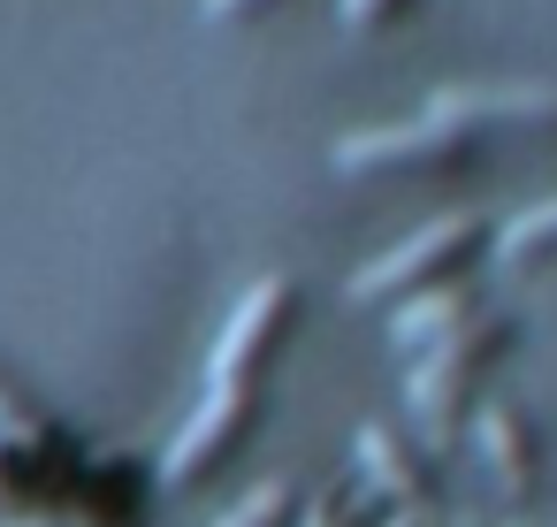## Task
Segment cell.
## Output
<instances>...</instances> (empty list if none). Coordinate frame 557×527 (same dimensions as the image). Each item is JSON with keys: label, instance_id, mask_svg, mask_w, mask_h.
Instances as JSON below:
<instances>
[{"label": "cell", "instance_id": "cell-6", "mask_svg": "<svg viewBox=\"0 0 557 527\" xmlns=\"http://www.w3.org/2000/svg\"><path fill=\"white\" fill-rule=\"evenodd\" d=\"M473 451H481V466H488V489H496V497H511V504H527V497H534V428H527V413H519V405L488 397V405L473 413Z\"/></svg>", "mask_w": 557, "mask_h": 527}, {"label": "cell", "instance_id": "cell-3", "mask_svg": "<svg viewBox=\"0 0 557 527\" xmlns=\"http://www.w3.org/2000/svg\"><path fill=\"white\" fill-rule=\"evenodd\" d=\"M481 237H488L481 215H428L420 230H405L389 253H374V260L351 275V298L367 306V298H412V291H428V283H450V275L466 268V253H481Z\"/></svg>", "mask_w": 557, "mask_h": 527}, {"label": "cell", "instance_id": "cell-17", "mask_svg": "<svg viewBox=\"0 0 557 527\" xmlns=\"http://www.w3.org/2000/svg\"><path fill=\"white\" fill-rule=\"evenodd\" d=\"M458 527H473V519H458Z\"/></svg>", "mask_w": 557, "mask_h": 527}, {"label": "cell", "instance_id": "cell-9", "mask_svg": "<svg viewBox=\"0 0 557 527\" xmlns=\"http://www.w3.org/2000/svg\"><path fill=\"white\" fill-rule=\"evenodd\" d=\"M549 245H557V199H534L527 215H511L496 230V268H519V260H534Z\"/></svg>", "mask_w": 557, "mask_h": 527}, {"label": "cell", "instance_id": "cell-10", "mask_svg": "<svg viewBox=\"0 0 557 527\" xmlns=\"http://www.w3.org/2000/svg\"><path fill=\"white\" fill-rule=\"evenodd\" d=\"M290 519V481H260L252 497H237L214 527H283Z\"/></svg>", "mask_w": 557, "mask_h": 527}, {"label": "cell", "instance_id": "cell-8", "mask_svg": "<svg viewBox=\"0 0 557 527\" xmlns=\"http://www.w3.org/2000/svg\"><path fill=\"white\" fill-rule=\"evenodd\" d=\"M359 474H367V489H382L397 512H428V474L412 466V451L389 436V428H359Z\"/></svg>", "mask_w": 557, "mask_h": 527}, {"label": "cell", "instance_id": "cell-7", "mask_svg": "<svg viewBox=\"0 0 557 527\" xmlns=\"http://www.w3.org/2000/svg\"><path fill=\"white\" fill-rule=\"evenodd\" d=\"M481 306H488V298H481V283L450 275V283H428V291L397 298V306H389V336H397L405 352H428V344H443L450 329H466Z\"/></svg>", "mask_w": 557, "mask_h": 527}, {"label": "cell", "instance_id": "cell-4", "mask_svg": "<svg viewBox=\"0 0 557 527\" xmlns=\"http://www.w3.org/2000/svg\"><path fill=\"white\" fill-rule=\"evenodd\" d=\"M290 306H298L290 275H260V283L230 306V321H222V336H214V352H207V390L252 382V367L275 352V336H283V321H290Z\"/></svg>", "mask_w": 557, "mask_h": 527}, {"label": "cell", "instance_id": "cell-15", "mask_svg": "<svg viewBox=\"0 0 557 527\" xmlns=\"http://www.w3.org/2000/svg\"><path fill=\"white\" fill-rule=\"evenodd\" d=\"M382 527H435V504H428V512H389Z\"/></svg>", "mask_w": 557, "mask_h": 527}, {"label": "cell", "instance_id": "cell-5", "mask_svg": "<svg viewBox=\"0 0 557 527\" xmlns=\"http://www.w3.org/2000/svg\"><path fill=\"white\" fill-rule=\"evenodd\" d=\"M245 420H252V382H230V390H207L199 397V413L176 428V443H169V458H161V474L169 481H199L237 436H245Z\"/></svg>", "mask_w": 557, "mask_h": 527}, {"label": "cell", "instance_id": "cell-13", "mask_svg": "<svg viewBox=\"0 0 557 527\" xmlns=\"http://www.w3.org/2000/svg\"><path fill=\"white\" fill-rule=\"evenodd\" d=\"M199 9H207V16L222 24V16H237V9H260V0H199Z\"/></svg>", "mask_w": 557, "mask_h": 527}, {"label": "cell", "instance_id": "cell-11", "mask_svg": "<svg viewBox=\"0 0 557 527\" xmlns=\"http://www.w3.org/2000/svg\"><path fill=\"white\" fill-rule=\"evenodd\" d=\"M0 436H9V443H24V451H39V443H47V428H39L24 405H16V390H9V382H0Z\"/></svg>", "mask_w": 557, "mask_h": 527}, {"label": "cell", "instance_id": "cell-1", "mask_svg": "<svg viewBox=\"0 0 557 527\" xmlns=\"http://www.w3.org/2000/svg\"><path fill=\"white\" fill-rule=\"evenodd\" d=\"M496 123L557 131V85H450L420 115H397V123H374V131H344L336 138V169H458L466 154H481V138Z\"/></svg>", "mask_w": 557, "mask_h": 527}, {"label": "cell", "instance_id": "cell-2", "mask_svg": "<svg viewBox=\"0 0 557 527\" xmlns=\"http://www.w3.org/2000/svg\"><path fill=\"white\" fill-rule=\"evenodd\" d=\"M504 344H511V314H504V306H481L466 329H450L443 344L420 352V367H412V382H405V405H412V420H420V436H428L435 451L458 436V413H466L481 367H488Z\"/></svg>", "mask_w": 557, "mask_h": 527}, {"label": "cell", "instance_id": "cell-14", "mask_svg": "<svg viewBox=\"0 0 557 527\" xmlns=\"http://www.w3.org/2000/svg\"><path fill=\"white\" fill-rule=\"evenodd\" d=\"M306 527H344V519H336V497H321V504L306 512Z\"/></svg>", "mask_w": 557, "mask_h": 527}, {"label": "cell", "instance_id": "cell-12", "mask_svg": "<svg viewBox=\"0 0 557 527\" xmlns=\"http://www.w3.org/2000/svg\"><path fill=\"white\" fill-rule=\"evenodd\" d=\"M412 0H336V16L351 24V32H374V24H389V16H405Z\"/></svg>", "mask_w": 557, "mask_h": 527}, {"label": "cell", "instance_id": "cell-16", "mask_svg": "<svg viewBox=\"0 0 557 527\" xmlns=\"http://www.w3.org/2000/svg\"><path fill=\"white\" fill-rule=\"evenodd\" d=\"M16 527H62V519H16Z\"/></svg>", "mask_w": 557, "mask_h": 527}]
</instances>
